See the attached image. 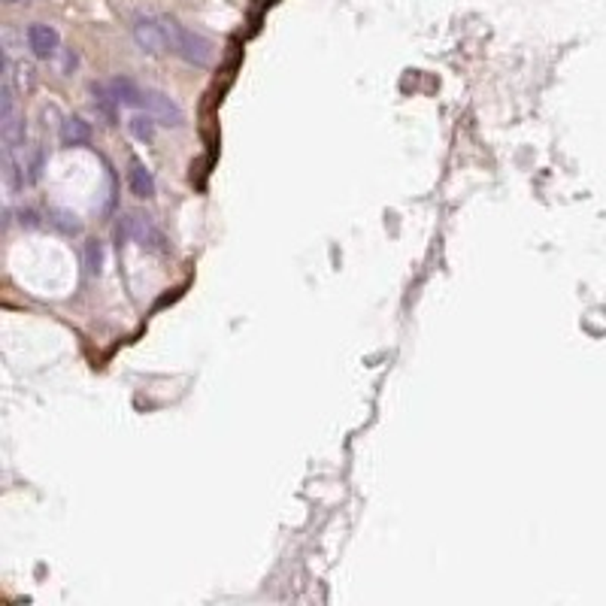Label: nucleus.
<instances>
[{
    "mask_svg": "<svg viewBox=\"0 0 606 606\" xmlns=\"http://www.w3.org/2000/svg\"><path fill=\"white\" fill-rule=\"evenodd\" d=\"M143 110L149 115H155V122L164 124V128H182V124H185V113H182V106L173 101L170 95H164V91H158V88H146Z\"/></svg>",
    "mask_w": 606,
    "mask_h": 606,
    "instance_id": "3",
    "label": "nucleus"
},
{
    "mask_svg": "<svg viewBox=\"0 0 606 606\" xmlns=\"http://www.w3.org/2000/svg\"><path fill=\"white\" fill-rule=\"evenodd\" d=\"M19 222H22V228H37L40 225V219H37L34 210H22L19 213Z\"/></svg>",
    "mask_w": 606,
    "mask_h": 606,
    "instance_id": "14",
    "label": "nucleus"
},
{
    "mask_svg": "<svg viewBox=\"0 0 606 606\" xmlns=\"http://www.w3.org/2000/svg\"><path fill=\"white\" fill-rule=\"evenodd\" d=\"M28 170H31V173H28V182H37V179H40V170H43V152H40V149L34 152V158H31Z\"/></svg>",
    "mask_w": 606,
    "mask_h": 606,
    "instance_id": "13",
    "label": "nucleus"
},
{
    "mask_svg": "<svg viewBox=\"0 0 606 606\" xmlns=\"http://www.w3.org/2000/svg\"><path fill=\"white\" fill-rule=\"evenodd\" d=\"M6 4H24V0H6Z\"/></svg>",
    "mask_w": 606,
    "mask_h": 606,
    "instance_id": "15",
    "label": "nucleus"
},
{
    "mask_svg": "<svg viewBox=\"0 0 606 606\" xmlns=\"http://www.w3.org/2000/svg\"><path fill=\"white\" fill-rule=\"evenodd\" d=\"M110 88H113V95L119 97V104H122V106H143V95H146V91L140 88L134 79H128V77H115V79L110 82Z\"/></svg>",
    "mask_w": 606,
    "mask_h": 606,
    "instance_id": "6",
    "label": "nucleus"
},
{
    "mask_svg": "<svg viewBox=\"0 0 606 606\" xmlns=\"http://www.w3.org/2000/svg\"><path fill=\"white\" fill-rule=\"evenodd\" d=\"M49 222H52V228H58L61 234H79L77 215H70V213H64V210H52V213H49Z\"/></svg>",
    "mask_w": 606,
    "mask_h": 606,
    "instance_id": "11",
    "label": "nucleus"
},
{
    "mask_svg": "<svg viewBox=\"0 0 606 606\" xmlns=\"http://www.w3.org/2000/svg\"><path fill=\"white\" fill-rule=\"evenodd\" d=\"M28 46H31V52H34V58L49 61V58H55L58 49H61V37H58V31L52 24L37 22L28 28Z\"/></svg>",
    "mask_w": 606,
    "mask_h": 606,
    "instance_id": "5",
    "label": "nucleus"
},
{
    "mask_svg": "<svg viewBox=\"0 0 606 606\" xmlns=\"http://www.w3.org/2000/svg\"><path fill=\"white\" fill-rule=\"evenodd\" d=\"M61 140L68 146H86L88 140H91V128H88V122H82V119H77V115H70V119H64V124H61Z\"/></svg>",
    "mask_w": 606,
    "mask_h": 606,
    "instance_id": "8",
    "label": "nucleus"
},
{
    "mask_svg": "<svg viewBox=\"0 0 606 606\" xmlns=\"http://www.w3.org/2000/svg\"><path fill=\"white\" fill-rule=\"evenodd\" d=\"M158 19H161L164 40H167V52L179 55L191 68H210L215 55L210 40L197 34V31L185 28V24H179L176 19H170V15H158Z\"/></svg>",
    "mask_w": 606,
    "mask_h": 606,
    "instance_id": "1",
    "label": "nucleus"
},
{
    "mask_svg": "<svg viewBox=\"0 0 606 606\" xmlns=\"http://www.w3.org/2000/svg\"><path fill=\"white\" fill-rule=\"evenodd\" d=\"M128 185H131V191H134L137 197H152V194H155V179H152V173H149L146 164H140V161H131Z\"/></svg>",
    "mask_w": 606,
    "mask_h": 606,
    "instance_id": "7",
    "label": "nucleus"
},
{
    "mask_svg": "<svg viewBox=\"0 0 606 606\" xmlns=\"http://www.w3.org/2000/svg\"><path fill=\"white\" fill-rule=\"evenodd\" d=\"M95 106H97V113L113 124L115 122V106H122V104H119V97L113 95L110 86H95Z\"/></svg>",
    "mask_w": 606,
    "mask_h": 606,
    "instance_id": "9",
    "label": "nucleus"
},
{
    "mask_svg": "<svg viewBox=\"0 0 606 606\" xmlns=\"http://www.w3.org/2000/svg\"><path fill=\"white\" fill-rule=\"evenodd\" d=\"M86 264H88L91 276H97V273H101V267H104V246L97 243V240H88V246H86Z\"/></svg>",
    "mask_w": 606,
    "mask_h": 606,
    "instance_id": "12",
    "label": "nucleus"
},
{
    "mask_svg": "<svg viewBox=\"0 0 606 606\" xmlns=\"http://www.w3.org/2000/svg\"><path fill=\"white\" fill-rule=\"evenodd\" d=\"M134 43L143 49L146 55L167 52V40H164V28L158 15H140L134 22Z\"/></svg>",
    "mask_w": 606,
    "mask_h": 606,
    "instance_id": "4",
    "label": "nucleus"
},
{
    "mask_svg": "<svg viewBox=\"0 0 606 606\" xmlns=\"http://www.w3.org/2000/svg\"><path fill=\"white\" fill-rule=\"evenodd\" d=\"M115 234H119V240H134V243L149 249V252H167V240H164L161 231L155 228V222L149 219V215H143V213H128V215H124Z\"/></svg>",
    "mask_w": 606,
    "mask_h": 606,
    "instance_id": "2",
    "label": "nucleus"
},
{
    "mask_svg": "<svg viewBox=\"0 0 606 606\" xmlns=\"http://www.w3.org/2000/svg\"><path fill=\"white\" fill-rule=\"evenodd\" d=\"M128 128H131V134H134L137 140H143V143H152L155 140V128H158V122H155V115H134V119L128 122Z\"/></svg>",
    "mask_w": 606,
    "mask_h": 606,
    "instance_id": "10",
    "label": "nucleus"
}]
</instances>
